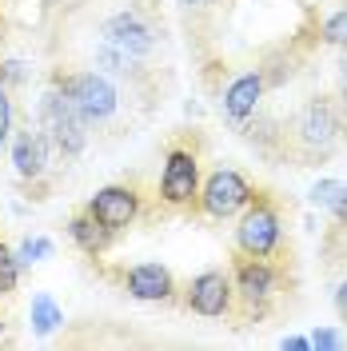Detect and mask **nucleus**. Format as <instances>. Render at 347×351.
<instances>
[{
    "label": "nucleus",
    "instance_id": "nucleus-1",
    "mask_svg": "<svg viewBox=\"0 0 347 351\" xmlns=\"http://www.w3.org/2000/svg\"><path fill=\"white\" fill-rule=\"evenodd\" d=\"M347 140V112L339 108L335 96H307L300 108L283 120V156L296 168H311L324 164L339 152V144Z\"/></svg>",
    "mask_w": 347,
    "mask_h": 351
},
{
    "label": "nucleus",
    "instance_id": "nucleus-2",
    "mask_svg": "<svg viewBox=\"0 0 347 351\" xmlns=\"http://www.w3.org/2000/svg\"><path fill=\"white\" fill-rule=\"evenodd\" d=\"M283 252V208L272 192H252L248 208L239 212L236 228V256L276 260Z\"/></svg>",
    "mask_w": 347,
    "mask_h": 351
},
{
    "label": "nucleus",
    "instance_id": "nucleus-3",
    "mask_svg": "<svg viewBox=\"0 0 347 351\" xmlns=\"http://www.w3.org/2000/svg\"><path fill=\"white\" fill-rule=\"evenodd\" d=\"M40 132L48 136V144L60 156H68V160L84 152L88 136H92L88 120L80 116V108H76V100H72L56 80H52L48 92L40 96Z\"/></svg>",
    "mask_w": 347,
    "mask_h": 351
},
{
    "label": "nucleus",
    "instance_id": "nucleus-4",
    "mask_svg": "<svg viewBox=\"0 0 347 351\" xmlns=\"http://www.w3.org/2000/svg\"><path fill=\"white\" fill-rule=\"evenodd\" d=\"M283 284V267H276L272 260H256V256H239L236 271H232V287H236V307L252 319H260L272 311L276 295Z\"/></svg>",
    "mask_w": 347,
    "mask_h": 351
},
{
    "label": "nucleus",
    "instance_id": "nucleus-5",
    "mask_svg": "<svg viewBox=\"0 0 347 351\" xmlns=\"http://www.w3.org/2000/svg\"><path fill=\"white\" fill-rule=\"evenodd\" d=\"M52 80L76 100V108L88 120V128L108 124L112 116L120 112V92H116V84L104 72H72V76H52Z\"/></svg>",
    "mask_w": 347,
    "mask_h": 351
},
{
    "label": "nucleus",
    "instance_id": "nucleus-6",
    "mask_svg": "<svg viewBox=\"0 0 347 351\" xmlns=\"http://www.w3.org/2000/svg\"><path fill=\"white\" fill-rule=\"evenodd\" d=\"M252 192H256V188L243 180V172H236V168H216V172L200 184V199H195V204H200L204 216L232 219L248 208Z\"/></svg>",
    "mask_w": 347,
    "mask_h": 351
},
{
    "label": "nucleus",
    "instance_id": "nucleus-7",
    "mask_svg": "<svg viewBox=\"0 0 347 351\" xmlns=\"http://www.w3.org/2000/svg\"><path fill=\"white\" fill-rule=\"evenodd\" d=\"M160 199L168 208H195L200 199V156L192 148H168L164 176H160Z\"/></svg>",
    "mask_w": 347,
    "mask_h": 351
},
{
    "label": "nucleus",
    "instance_id": "nucleus-8",
    "mask_svg": "<svg viewBox=\"0 0 347 351\" xmlns=\"http://www.w3.org/2000/svg\"><path fill=\"white\" fill-rule=\"evenodd\" d=\"M184 304L188 311L204 315V319H224L236 311V287H232V276L219 271V267H208L200 271L192 284L184 287Z\"/></svg>",
    "mask_w": 347,
    "mask_h": 351
},
{
    "label": "nucleus",
    "instance_id": "nucleus-9",
    "mask_svg": "<svg viewBox=\"0 0 347 351\" xmlns=\"http://www.w3.org/2000/svg\"><path fill=\"white\" fill-rule=\"evenodd\" d=\"M104 40L116 44L120 52H128L136 60H148L156 52V44H160V32H156V24L140 12V8H124V12H112L108 21H104Z\"/></svg>",
    "mask_w": 347,
    "mask_h": 351
},
{
    "label": "nucleus",
    "instance_id": "nucleus-10",
    "mask_svg": "<svg viewBox=\"0 0 347 351\" xmlns=\"http://www.w3.org/2000/svg\"><path fill=\"white\" fill-rule=\"evenodd\" d=\"M84 212L116 236V232H124V228L136 223V216H140V192L128 188V184H108L96 196H88Z\"/></svg>",
    "mask_w": 347,
    "mask_h": 351
},
{
    "label": "nucleus",
    "instance_id": "nucleus-11",
    "mask_svg": "<svg viewBox=\"0 0 347 351\" xmlns=\"http://www.w3.org/2000/svg\"><path fill=\"white\" fill-rule=\"evenodd\" d=\"M267 88H272V76H267V68H252V72L236 76L232 84L224 88V116H228V124H239V120H248L252 112L260 108V100L267 96Z\"/></svg>",
    "mask_w": 347,
    "mask_h": 351
},
{
    "label": "nucleus",
    "instance_id": "nucleus-12",
    "mask_svg": "<svg viewBox=\"0 0 347 351\" xmlns=\"http://www.w3.org/2000/svg\"><path fill=\"white\" fill-rule=\"evenodd\" d=\"M124 291L132 300H144V304H164V300H172L176 280L164 263H136L124 271Z\"/></svg>",
    "mask_w": 347,
    "mask_h": 351
},
{
    "label": "nucleus",
    "instance_id": "nucleus-13",
    "mask_svg": "<svg viewBox=\"0 0 347 351\" xmlns=\"http://www.w3.org/2000/svg\"><path fill=\"white\" fill-rule=\"evenodd\" d=\"M48 136H44L40 128H21L16 136H12V168H16V176L21 180H40L44 172H48Z\"/></svg>",
    "mask_w": 347,
    "mask_h": 351
},
{
    "label": "nucleus",
    "instance_id": "nucleus-14",
    "mask_svg": "<svg viewBox=\"0 0 347 351\" xmlns=\"http://www.w3.org/2000/svg\"><path fill=\"white\" fill-rule=\"evenodd\" d=\"M68 236H72V243H76L80 252H88V256H100L112 243V232L104 223H96L88 212H76V216L68 219Z\"/></svg>",
    "mask_w": 347,
    "mask_h": 351
},
{
    "label": "nucleus",
    "instance_id": "nucleus-15",
    "mask_svg": "<svg viewBox=\"0 0 347 351\" xmlns=\"http://www.w3.org/2000/svg\"><path fill=\"white\" fill-rule=\"evenodd\" d=\"M307 196H311L315 208H324L339 228H347V184L344 180H315Z\"/></svg>",
    "mask_w": 347,
    "mask_h": 351
},
{
    "label": "nucleus",
    "instance_id": "nucleus-16",
    "mask_svg": "<svg viewBox=\"0 0 347 351\" xmlns=\"http://www.w3.org/2000/svg\"><path fill=\"white\" fill-rule=\"evenodd\" d=\"M28 324H32V331H36L40 339H48L52 331H60L64 311H60V304H56L48 291H36V295H32V311H28Z\"/></svg>",
    "mask_w": 347,
    "mask_h": 351
},
{
    "label": "nucleus",
    "instance_id": "nucleus-17",
    "mask_svg": "<svg viewBox=\"0 0 347 351\" xmlns=\"http://www.w3.org/2000/svg\"><path fill=\"white\" fill-rule=\"evenodd\" d=\"M320 40L327 44V48H339V52H347V0L327 16L324 24H320Z\"/></svg>",
    "mask_w": 347,
    "mask_h": 351
},
{
    "label": "nucleus",
    "instance_id": "nucleus-18",
    "mask_svg": "<svg viewBox=\"0 0 347 351\" xmlns=\"http://www.w3.org/2000/svg\"><path fill=\"white\" fill-rule=\"evenodd\" d=\"M56 247H52V240H44V236H28V240H21V247H12V256H16V263H21V271L24 267H32V263H40L48 260Z\"/></svg>",
    "mask_w": 347,
    "mask_h": 351
},
{
    "label": "nucleus",
    "instance_id": "nucleus-19",
    "mask_svg": "<svg viewBox=\"0 0 347 351\" xmlns=\"http://www.w3.org/2000/svg\"><path fill=\"white\" fill-rule=\"evenodd\" d=\"M16 284H21V263H16L8 243H0V295L16 291Z\"/></svg>",
    "mask_w": 347,
    "mask_h": 351
},
{
    "label": "nucleus",
    "instance_id": "nucleus-20",
    "mask_svg": "<svg viewBox=\"0 0 347 351\" xmlns=\"http://www.w3.org/2000/svg\"><path fill=\"white\" fill-rule=\"evenodd\" d=\"M24 76H28V64H24V60H4V64H0V84L4 88L24 84Z\"/></svg>",
    "mask_w": 347,
    "mask_h": 351
},
{
    "label": "nucleus",
    "instance_id": "nucleus-21",
    "mask_svg": "<svg viewBox=\"0 0 347 351\" xmlns=\"http://www.w3.org/2000/svg\"><path fill=\"white\" fill-rule=\"evenodd\" d=\"M12 88H4L0 84V144L12 136V96H8Z\"/></svg>",
    "mask_w": 347,
    "mask_h": 351
},
{
    "label": "nucleus",
    "instance_id": "nucleus-22",
    "mask_svg": "<svg viewBox=\"0 0 347 351\" xmlns=\"http://www.w3.org/2000/svg\"><path fill=\"white\" fill-rule=\"evenodd\" d=\"M335 100L347 112V52H339V60H335Z\"/></svg>",
    "mask_w": 347,
    "mask_h": 351
},
{
    "label": "nucleus",
    "instance_id": "nucleus-23",
    "mask_svg": "<svg viewBox=\"0 0 347 351\" xmlns=\"http://www.w3.org/2000/svg\"><path fill=\"white\" fill-rule=\"evenodd\" d=\"M311 348H344V335L335 328H320L311 331Z\"/></svg>",
    "mask_w": 347,
    "mask_h": 351
},
{
    "label": "nucleus",
    "instance_id": "nucleus-24",
    "mask_svg": "<svg viewBox=\"0 0 347 351\" xmlns=\"http://www.w3.org/2000/svg\"><path fill=\"white\" fill-rule=\"evenodd\" d=\"M331 304H335V315H339V319L347 324V280H344L339 287H335V295H331Z\"/></svg>",
    "mask_w": 347,
    "mask_h": 351
},
{
    "label": "nucleus",
    "instance_id": "nucleus-25",
    "mask_svg": "<svg viewBox=\"0 0 347 351\" xmlns=\"http://www.w3.org/2000/svg\"><path fill=\"white\" fill-rule=\"evenodd\" d=\"M280 348L283 351H287V348H291V351H311V339H304V335H283Z\"/></svg>",
    "mask_w": 347,
    "mask_h": 351
},
{
    "label": "nucleus",
    "instance_id": "nucleus-26",
    "mask_svg": "<svg viewBox=\"0 0 347 351\" xmlns=\"http://www.w3.org/2000/svg\"><path fill=\"white\" fill-rule=\"evenodd\" d=\"M176 4H184V8H208V4H216V0H176Z\"/></svg>",
    "mask_w": 347,
    "mask_h": 351
},
{
    "label": "nucleus",
    "instance_id": "nucleus-27",
    "mask_svg": "<svg viewBox=\"0 0 347 351\" xmlns=\"http://www.w3.org/2000/svg\"><path fill=\"white\" fill-rule=\"evenodd\" d=\"M0 40H4V24H0Z\"/></svg>",
    "mask_w": 347,
    "mask_h": 351
}]
</instances>
